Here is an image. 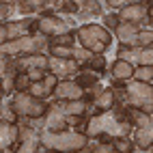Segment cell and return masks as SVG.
I'll use <instances>...</instances> for the list:
<instances>
[{"label":"cell","instance_id":"obj_1","mask_svg":"<svg viewBox=\"0 0 153 153\" xmlns=\"http://www.w3.org/2000/svg\"><path fill=\"white\" fill-rule=\"evenodd\" d=\"M84 134L88 138H97L99 134H108L112 138H121V136H129L131 134V125L127 123L125 117V106L117 101L114 108L108 112H101L97 117H91Z\"/></svg>","mask_w":153,"mask_h":153},{"label":"cell","instance_id":"obj_2","mask_svg":"<svg viewBox=\"0 0 153 153\" xmlns=\"http://www.w3.org/2000/svg\"><path fill=\"white\" fill-rule=\"evenodd\" d=\"M41 145L48 147L50 151H58V153H78L86 147L88 136L80 134L76 129H63V131H41Z\"/></svg>","mask_w":153,"mask_h":153},{"label":"cell","instance_id":"obj_3","mask_svg":"<svg viewBox=\"0 0 153 153\" xmlns=\"http://www.w3.org/2000/svg\"><path fill=\"white\" fill-rule=\"evenodd\" d=\"M76 41L80 43V48L88 50L91 54H106V50L112 43V33L106 30L101 24H84L76 30Z\"/></svg>","mask_w":153,"mask_h":153},{"label":"cell","instance_id":"obj_4","mask_svg":"<svg viewBox=\"0 0 153 153\" xmlns=\"http://www.w3.org/2000/svg\"><path fill=\"white\" fill-rule=\"evenodd\" d=\"M48 50H50L48 37L28 35V37H22V39H15V41H7L0 48V52L7 54V56L19 58V56H33V54H48Z\"/></svg>","mask_w":153,"mask_h":153},{"label":"cell","instance_id":"obj_5","mask_svg":"<svg viewBox=\"0 0 153 153\" xmlns=\"http://www.w3.org/2000/svg\"><path fill=\"white\" fill-rule=\"evenodd\" d=\"M11 108L19 119H39L45 114L48 110V101L37 99L28 93H13L11 97Z\"/></svg>","mask_w":153,"mask_h":153},{"label":"cell","instance_id":"obj_6","mask_svg":"<svg viewBox=\"0 0 153 153\" xmlns=\"http://www.w3.org/2000/svg\"><path fill=\"white\" fill-rule=\"evenodd\" d=\"M145 104H153V88H151V84L136 82V80L125 82V88H123V106L138 108L140 110Z\"/></svg>","mask_w":153,"mask_h":153},{"label":"cell","instance_id":"obj_7","mask_svg":"<svg viewBox=\"0 0 153 153\" xmlns=\"http://www.w3.org/2000/svg\"><path fill=\"white\" fill-rule=\"evenodd\" d=\"M33 30H35V35H43V37H56V35H65V33H71L69 30V26L63 22L60 17H56L52 11H43V13H39L37 17H35V26H33Z\"/></svg>","mask_w":153,"mask_h":153},{"label":"cell","instance_id":"obj_8","mask_svg":"<svg viewBox=\"0 0 153 153\" xmlns=\"http://www.w3.org/2000/svg\"><path fill=\"white\" fill-rule=\"evenodd\" d=\"M63 129H69L67 117H65V112L60 110L58 101L52 99V101H48V110L43 114V131H63Z\"/></svg>","mask_w":153,"mask_h":153},{"label":"cell","instance_id":"obj_9","mask_svg":"<svg viewBox=\"0 0 153 153\" xmlns=\"http://www.w3.org/2000/svg\"><path fill=\"white\" fill-rule=\"evenodd\" d=\"M80 71L78 63L74 58H52L48 56V74H52L60 80H74V76Z\"/></svg>","mask_w":153,"mask_h":153},{"label":"cell","instance_id":"obj_10","mask_svg":"<svg viewBox=\"0 0 153 153\" xmlns=\"http://www.w3.org/2000/svg\"><path fill=\"white\" fill-rule=\"evenodd\" d=\"M17 127H19V138H17V145L13 147V153H37L39 145H41V140H39L41 131L28 125H19V123Z\"/></svg>","mask_w":153,"mask_h":153},{"label":"cell","instance_id":"obj_11","mask_svg":"<svg viewBox=\"0 0 153 153\" xmlns=\"http://www.w3.org/2000/svg\"><path fill=\"white\" fill-rule=\"evenodd\" d=\"M33 26H35V17H17V19L4 22L9 41H15V39H22V37H28V35H35Z\"/></svg>","mask_w":153,"mask_h":153},{"label":"cell","instance_id":"obj_12","mask_svg":"<svg viewBox=\"0 0 153 153\" xmlns=\"http://www.w3.org/2000/svg\"><path fill=\"white\" fill-rule=\"evenodd\" d=\"M114 104H117V95H114V88H110V86H106L101 93L91 101V108H88V119L91 117H97V114H101V112H108V110H112L114 108Z\"/></svg>","mask_w":153,"mask_h":153},{"label":"cell","instance_id":"obj_13","mask_svg":"<svg viewBox=\"0 0 153 153\" xmlns=\"http://www.w3.org/2000/svg\"><path fill=\"white\" fill-rule=\"evenodd\" d=\"M101 15H104V4L101 2L82 0V2H78V13L74 15V19L78 22V26H80V22H82V26H84V24H91V19H97Z\"/></svg>","mask_w":153,"mask_h":153},{"label":"cell","instance_id":"obj_14","mask_svg":"<svg viewBox=\"0 0 153 153\" xmlns=\"http://www.w3.org/2000/svg\"><path fill=\"white\" fill-rule=\"evenodd\" d=\"M54 101H74V99H84V91L80 88L74 80H60L56 84L54 93H52Z\"/></svg>","mask_w":153,"mask_h":153},{"label":"cell","instance_id":"obj_15","mask_svg":"<svg viewBox=\"0 0 153 153\" xmlns=\"http://www.w3.org/2000/svg\"><path fill=\"white\" fill-rule=\"evenodd\" d=\"M151 4L149 2H138V0H131V4H127L125 9L117 11L119 22H131V24H140V19L149 13Z\"/></svg>","mask_w":153,"mask_h":153},{"label":"cell","instance_id":"obj_16","mask_svg":"<svg viewBox=\"0 0 153 153\" xmlns=\"http://www.w3.org/2000/svg\"><path fill=\"white\" fill-rule=\"evenodd\" d=\"M140 24H131V22H119V26L114 28L117 39H119V48H138L136 39L140 33Z\"/></svg>","mask_w":153,"mask_h":153},{"label":"cell","instance_id":"obj_17","mask_svg":"<svg viewBox=\"0 0 153 153\" xmlns=\"http://www.w3.org/2000/svg\"><path fill=\"white\" fill-rule=\"evenodd\" d=\"M19 138V127L17 123H7V121L0 119V153L4 149H11L17 145Z\"/></svg>","mask_w":153,"mask_h":153},{"label":"cell","instance_id":"obj_18","mask_svg":"<svg viewBox=\"0 0 153 153\" xmlns=\"http://www.w3.org/2000/svg\"><path fill=\"white\" fill-rule=\"evenodd\" d=\"M28 69H45L48 71V54H33V56L15 58V71L17 74H24Z\"/></svg>","mask_w":153,"mask_h":153},{"label":"cell","instance_id":"obj_19","mask_svg":"<svg viewBox=\"0 0 153 153\" xmlns=\"http://www.w3.org/2000/svg\"><path fill=\"white\" fill-rule=\"evenodd\" d=\"M131 145L138 147V151L142 153H149L151 145H153V127H138V129H131Z\"/></svg>","mask_w":153,"mask_h":153},{"label":"cell","instance_id":"obj_20","mask_svg":"<svg viewBox=\"0 0 153 153\" xmlns=\"http://www.w3.org/2000/svg\"><path fill=\"white\" fill-rule=\"evenodd\" d=\"M60 110L65 112V117H86L91 104L86 99H74V101H58Z\"/></svg>","mask_w":153,"mask_h":153},{"label":"cell","instance_id":"obj_21","mask_svg":"<svg viewBox=\"0 0 153 153\" xmlns=\"http://www.w3.org/2000/svg\"><path fill=\"white\" fill-rule=\"evenodd\" d=\"M125 117H127V123L131 125V129H138V127H153L151 114H145V112L138 110V108H127V106H125Z\"/></svg>","mask_w":153,"mask_h":153},{"label":"cell","instance_id":"obj_22","mask_svg":"<svg viewBox=\"0 0 153 153\" xmlns=\"http://www.w3.org/2000/svg\"><path fill=\"white\" fill-rule=\"evenodd\" d=\"M117 58L125 60L131 67H142V48H119L117 50Z\"/></svg>","mask_w":153,"mask_h":153},{"label":"cell","instance_id":"obj_23","mask_svg":"<svg viewBox=\"0 0 153 153\" xmlns=\"http://www.w3.org/2000/svg\"><path fill=\"white\" fill-rule=\"evenodd\" d=\"M131 76H134V67H131L129 63H125V60H114L110 67V78L114 80H121V82H129Z\"/></svg>","mask_w":153,"mask_h":153},{"label":"cell","instance_id":"obj_24","mask_svg":"<svg viewBox=\"0 0 153 153\" xmlns=\"http://www.w3.org/2000/svg\"><path fill=\"white\" fill-rule=\"evenodd\" d=\"M74 82L82 88V91H86V88L95 86L99 82V74H93V71H88V69H80L78 74L74 76Z\"/></svg>","mask_w":153,"mask_h":153},{"label":"cell","instance_id":"obj_25","mask_svg":"<svg viewBox=\"0 0 153 153\" xmlns=\"http://www.w3.org/2000/svg\"><path fill=\"white\" fill-rule=\"evenodd\" d=\"M106 67H108V63H106V54H93L88 63L80 65V69H88V71H93V74H99V76H104V74H106Z\"/></svg>","mask_w":153,"mask_h":153},{"label":"cell","instance_id":"obj_26","mask_svg":"<svg viewBox=\"0 0 153 153\" xmlns=\"http://www.w3.org/2000/svg\"><path fill=\"white\" fill-rule=\"evenodd\" d=\"M112 151V142H101L97 138H88L86 147L78 153H110Z\"/></svg>","mask_w":153,"mask_h":153},{"label":"cell","instance_id":"obj_27","mask_svg":"<svg viewBox=\"0 0 153 153\" xmlns=\"http://www.w3.org/2000/svg\"><path fill=\"white\" fill-rule=\"evenodd\" d=\"M50 48H76V35L74 33H65V35H56L50 37Z\"/></svg>","mask_w":153,"mask_h":153},{"label":"cell","instance_id":"obj_28","mask_svg":"<svg viewBox=\"0 0 153 153\" xmlns=\"http://www.w3.org/2000/svg\"><path fill=\"white\" fill-rule=\"evenodd\" d=\"M15 76H17V71L15 69H9L7 74H2L0 76V80H2V93H4V97H11L13 93H15Z\"/></svg>","mask_w":153,"mask_h":153},{"label":"cell","instance_id":"obj_29","mask_svg":"<svg viewBox=\"0 0 153 153\" xmlns=\"http://www.w3.org/2000/svg\"><path fill=\"white\" fill-rule=\"evenodd\" d=\"M0 119L7 121V123H17V121H19V117L11 108V99H9V97H4L2 101H0Z\"/></svg>","mask_w":153,"mask_h":153},{"label":"cell","instance_id":"obj_30","mask_svg":"<svg viewBox=\"0 0 153 153\" xmlns=\"http://www.w3.org/2000/svg\"><path fill=\"white\" fill-rule=\"evenodd\" d=\"M131 80H136V82H145V84H151V82H153V67H136Z\"/></svg>","mask_w":153,"mask_h":153},{"label":"cell","instance_id":"obj_31","mask_svg":"<svg viewBox=\"0 0 153 153\" xmlns=\"http://www.w3.org/2000/svg\"><path fill=\"white\" fill-rule=\"evenodd\" d=\"M112 149H114L117 153H134V145H131L129 136L114 138V140H112Z\"/></svg>","mask_w":153,"mask_h":153},{"label":"cell","instance_id":"obj_32","mask_svg":"<svg viewBox=\"0 0 153 153\" xmlns=\"http://www.w3.org/2000/svg\"><path fill=\"white\" fill-rule=\"evenodd\" d=\"M151 43H153V33H151V28H142L140 33H138L136 45H138V48H151Z\"/></svg>","mask_w":153,"mask_h":153},{"label":"cell","instance_id":"obj_33","mask_svg":"<svg viewBox=\"0 0 153 153\" xmlns=\"http://www.w3.org/2000/svg\"><path fill=\"white\" fill-rule=\"evenodd\" d=\"M91 56H93V54H91L88 50H84V48H74V54H71V58H74L76 63H78V67H80V65H84V63H88Z\"/></svg>","mask_w":153,"mask_h":153},{"label":"cell","instance_id":"obj_34","mask_svg":"<svg viewBox=\"0 0 153 153\" xmlns=\"http://www.w3.org/2000/svg\"><path fill=\"white\" fill-rule=\"evenodd\" d=\"M74 54V48H50L48 50V56L52 58H71Z\"/></svg>","mask_w":153,"mask_h":153},{"label":"cell","instance_id":"obj_35","mask_svg":"<svg viewBox=\"0 0 153 153\" xmlns=\"http://www.w3.org/2000/svg\"><path fill=\"white\" fill-rule=\"evenodd\" d=\"M28 86H30L28 76H26V74H17V76H15V86H13L15 93H26Z\"/></svg>","mask_w":153,"mask_h":153},{"label":"cell","instance_id":"obj_36","mask_svg":"<svg viewBox=\"0 0 153 153\" xmlns=\"http://www.w3.org/2000/svg\"><path fill=\"white\" fill-rule=\"evenodd\" d=\"M9 69H15V58H13V56H7V54L0 52V76L7 74Z\"/></svg>","mask_w":153,"mask_h":153},{"label":"cell","instance_id":"obj_37","mask_svg":"<svg viewBox=\"0 0 153 153\" xmlns=\"http://www.w3.org/2000/svg\"><path fill=\"white\" fill-rule=\"evenodd\" d=\"M104 17V26L106 30H110V33H114V28L119 26V17H117V13H106V15H101Z\"/></svg>","mask_w":153,"mask_h":153},{"label":"cell","instance_id":"obj_38","mask_svg":"<svg viewBox=\"0 0 153 153\" xmlns=\"http://www.w3.org/2000/svg\"><path fill=\"white\" fill-rule=\"evenodd\" d=\"M11 15H13V2H0V24L9 22Z\"/></svg>","mask_w":153,"mask_h":153},{"label":"cell","instance_id":"obj_39","mask_svg":"<svg viewBox=\"0 0 153 153\" xmlns=\"http://www.w3.org/2000/svg\"><path fill=\"white\" fill-rule=\"evenodd\" d=\"M24 74L28 76L30 82H41V80L45 78L48 71H45V69H28V71H24Z\"/></svg>","mask_w":153,"mask_h":153},{"label":"cell","instance_id":"obj_40","mask_svg":"<svg viewBox=\"0 0 153 153\" xmlns=\"http://www.w3.org/2000/svg\"><path fill=\"white\" fill-rule=\"evenodd\" d=\"M127 4H131V0H106L104 2V7H108V9H125Z\"/></svg>","mask_w":153,"mask_h":153},{"label":"cell","instance_id":"obj_41","mask_svg":"<svg viewBox=\"0 0 153 153\" xmlns=\"http://www.w3.org/2000/svg\"><path fill=\"white\" fill-rule=\"evenodd\" d=\"M7 41H9V37H7V28H4V24H0V48H2Z\"/></svg>","mask_w":153,"mask_h":153},{"label":"cell","instance_id":"obj_42","mask_svg":"<svg viewBox=\"0 0 153 153\" xmlns=\"http://www.w3.org/2000/svg\"><path fill=\"white\" fill-rule=\"evenodd\" d=\"M4 99V93H2V80H0V101Z\"/></svg>","mask_w":153,"mask_h":153},{"label":"cell","instance_id":"obj_43","mask_svg":"<svg viewBox=\"0 0 153 153\" xmlns=\"http://www.w3.org/2000/svg\"><path fill=\"white\" fill-rule=\"evenodd\" d=\"M110 153H117V151H114V149H112V151H110Z\"/></svg>","mask_w":153,"mask_h":153}]
</instances>
